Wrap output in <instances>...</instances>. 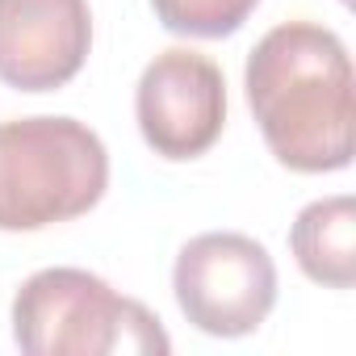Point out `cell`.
Segmentation results:
<instances>
[{
	"label": "cell",
	"instance_id": "cell-7",
	"mask_svg": "<svg viewBox=\"0 0 356 356\" xmlns=\"http://www.w3.org/2000/svg\"><path fill=\"white\" fill-rule=\"evenodd\" d=\"M356 202L348 193L310 202L289 227V252L298 268L327 289H352L356 281Z\"/></svg>",
	"mask_w": 356,
	"mask_h": 356
},
{
	"label": "cell",
	"instance_id": "cell-3",
	"mask_svg": "<svg viewBox=\"0 0 356 356\" xmlns=\"http://www.w3.org/2000/svg\"><path fill=\"white\" fill-rule=\"evenodd\" d=\"M13 343L26 356H163L159 318L88 268H38L13 298Z\"/></svg>",
	"mask_w": 356,
	"mask_h": 356
},
{
	"label": "cell",
	"instance_id": "cell-1",
	"mask_svg": "<svg viewBox=\"0 0 356 356\" xmlns=\"http://www.w3.org/2000/svg\"><path fill=\"white\" fill-rule=\"evenodd\" d=\"M243 88L281 168L318 176L352 163V59L335 30L318 22L273 26L248 55Z\"/></svg>",
	"mask_w": 356,
	"mask_h": 356
},
{
	"label": "cell",
	"instance_id": "cell-4",
	"mask_svg": "<svg viewBox=\"0 0 356 356\" xmlns=\"http://www.w3.org/2000/svg\"><path fill=\"white\" fill-rule=\"evenodd\" d=\"M181 314L214 339L252 335L277 306V264L268 248L239 231L193 235L172 264Z\"/></svg>",
	"mask_w": 356,
	"mask_h": 356
},
{
	"label": "cell",
	"instance_id": "cell-2",
	"mask_svg": "<svg viewBox=\"0 0 356 356\" xmlns=\"http://www.w3.org/2000/svg\"><path fill=\"white\" fill-rule=\"evenodd\" d=\"M109 151L76 118L0 122V231H47L101 206Z\"/></svg>",
	"mask_w": 356,
	"mask_h": 356
},
{
	"label": "cell",
	"instance_id": "cell-8",
	"mask_svg": "<svg viewBox=\"0 0 356 356\" xmlns=\"http://www.w3.org/2000/svg\"><path fill=\"white\" fill-rule=\"evenodd\" d=\"M260 0H151V13L181 38H231L256 13Z\"/></svg>",
	"mask_w": 356,
	"mask_h": 356
},
{
	"label": "cell",
	"instance_id": "cell-5",
	"mask_svg": "<svg viewBox=\"0 0 356 356\" xmlns=\"http://www.w3.org/2000/svg\"><path fill=\"white\" fill-rule=\"evenodd\" d=\"M134 118L159 159H202L227 126L222 67L193 47L159 51L138 76Z\"/></svg>",
	"mask_w": 356,
	"mask_h": 356
},
{
	"label": "cell",
	"instance_id": "cell-6",
	"mask_svg": "<svg viewBox=\"0 0 356 356\" xmlns=\"http://www.w3.org/2000/svg\"><path fill=\"white\" fill-rule=\"evenodd\" d=\"M88 51V0H0V84L55 92L80 76Z\"/></svg>",
	"mask_w": 356,
	"mask_h": 356
}]
</instances>
